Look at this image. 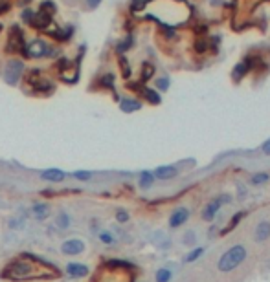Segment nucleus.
<instances>
[{
  "label": "nucleus",
  "mask_w": 270,
  "mask_h": 282,
  "mask_svg": "<svg viewBox=\"0 0 270 282\" xmlns=\"http://www.w3.org/2000/svg\"><path fill=\"white\" fill-rule=\"evenodd\" d=\"M116 220L118 222H121V224H123V222H127L129 220V213H127V211H118V213H116Z\"/></svg>",
  "instance_id": "24"
},
{
  "label": "nucleus",
  "mask_w": 270,
  "mask_h": 282,
  "mask_svg": "<svg viewBox=\"0 0 270 282\" xmlns=\"http://www.w3.org/2000/svg\"><path fill=\"white\" fill-rule=\"evenodd\" d=\"M24 19L29 20V26H33V28H39V29H46L52 24V15H48L43 10L39 11V13H29V11H26Z\"/></svg>",
  "instance_id": "6"
},
{
  "label": "nucleus",
  "mask_w": 270,
  "mask_h": 282,
  "mask_svg": "<svg viewBox=\"0 0 270 282\" xmlns=\"http://www.w3.org/2000/svg\"><path fill=\"white\" fill-rule=\"evenodd\" d=\"M55 225H57L59 229H68V225H70V216L66 213H59L57 218H55Z\"/></svg>",
  "instance_id": "17"
},
{
  "label": "nucleus",
  "mask_w": 270,
  "mask_h": 282,
  "mask_svg": "<svg viewBox=\"0 0 270 282\" xmlns=\"http://www.w3.org/2000/svg\"><path fill=\"white\" fill-rule=\"evenodd\" d=\"M33 266H29V264L22 262V260H19V262H11L8 268L4 269V275L10 278H28L31 277V273H33Z\"/></svg>",
  "instance_id": "2"
},
{
  "label": "nucleus",
  "mask_w": 270,
  "mask_h": 282,
  "mask_svg": "<svg viewBox=\"0 0 270 282\" xmlns=\"http://www.w3.org/2000/svg\"><path fill=\"white\" fill-rule=\"evenodd\" d=\"M243 215H245V213H237V215L233 216V220L230 222V225H228V229H231V227H235V224H237L239 220H241V216H243Z\"/></svg>",
  "instance_id": "27"
},
{
  "label": "nucleus",
  "mask_w": 270,
  "mask_h": 282,
  "mask_svg": "<svg viewBox=\"0 0 270 282\" xmlns=\"http://www.w3.org/2000/svg\"><path fill=\"white\" fill-rule=\"evenodd\" d=\"M74 176L77 178V180H81V182H87V180H90L92 174L88 171H76L74 172Z\"/></svg>",
  "instance_id": "22"
},
{
  "label": "nucleus",
  "mask_w": 270,
  "mask_h": 282,
  "mask_svg": "<svg viewBox=\"0 0 270 282\" xmlns=\"http://www.w3.org/2000/svg\"><path fill=\"white\" fill-rule=\"evenodd\" d=\"M226 202H230V198H228V196H221V198H217V200L210 202V204H208V206L204 207V211H203V220L212 222L213 218H215V215L219 213V209H221V206H222V204H226Z\"/></svg>",
  "instance_id": "7"
},
{
  "label": "nucleus",
  "mask_w": 270,
  "mask_h": 282,
  "mask_svg": "<svg viewBox=\"0 0 270 282\" xmlns=\"http://www.w3.org/2000/svg\"><path fill=\"white\" fill-rule=\"evenodd\" d=\"M48 206L46 204H39V206H33V209H31V213H33V216L37 218V220H43V218H46L48 216Z\"/></svg>",
  "instance_id": "15"
},
{
  "label": "nucleus",
  "mask_w": 270,
  "mask_h": 282,
  "mask_svg": "<svg viewBox=\"0 0 270 282\" xmlns=\"http://www.w3.org/2000/svg\"><path fill=\"white\" fill-rule=\"evenodd\" d=\"M153 72H154V68L151 66V64H145L144 66V77H142V79H144V81L145 79H149V77L153 75Z\"/></svg>",
  "instance_id": "25"
},
{
  "label": "nucleus",
  "mask_w": 270,
  "mask_h": 282,
  "mask_svg": "<svg viewBox=\"0 0 270 282\" xmlns=\"http://www.w3.org/2000/svg\"><path fill=\"white\" fill-rule=\"evenodd\" d=\"M66 273L70 277H76V278H81V277H87L88 275V268L85 264H77V262H70L66 266Z\"/></svg>",
  "instance_id": "10"
},
{
  "label": "nucleus",
  "mask_w": 270,
  "mask_h": 282,
  "mask_svg": "<svg viewBox=\"0 0 270 282\" xmlns=\"http://www.w3.org/2000/svg\"><path fill=\"white\" fill-rule=\"evenodd\" d=\"M22 70H24V64L19 59H11L4 68V79L8 85H17L22 75Z\"/></svg>",
  "instance_id": "3"
},
{
  "label": "nucleus",
  "mask_w": 270,
  "mask_h": 282,
  "mask_svg": "<svg viewBox=\"0 0 270 282\" xmlns=\"http://www.w3.org/2000/svg\"><path fill=\"white\" fill-rule=\"evenodd\" d=\"M188 218H189V211L186 209V207H180V209L175 211L173 215H171V218H169V227H171V229H177V227L186 224Z\"/></svg>",
  "instance_id": "9"
},
{
  "label": "nucleus",
  "mask_w": 270,
  "mask_h": 282,
  "mask_svg": "<svg viewBox=\"0 0 270 282\" xmlns=\"http://www.w3.org/2000/svg\"><path fill=\"white\" fill-rule=\"evenodd\" d=\"M87 4H88V8H90V10H96L97 6L102 4V0H87Z\"/></svg>",
  "instance_id": "28"
},
{
  "label": "nucleus",
  "mask_w": 270,
  "mask_h": 282,
  "mask_svg": "<svg viewBox=\"0 0 270 282\" xmlns=\"http://www.w3.org/2000/svg\"><path fill=\"white\" fill-rule=\"evenodd\" d=\"M121 64H123V75H129L130 70H129V64L125 62V59H121Z\"/></svg>",
  "instance_id": "29"
},
{
  "label": "nucleus",
  "mask_w": 270,
  "mask_h": 282,
  "mask_svg": "<svg viewBox=\"0 0 270 282\" xmlns=\"http://www.w3.org/2000/svg\"><path fill=\"white\" fill-rule=\"evenodd\" d=\"M120 108L123 112H127V114H130V112H134V110H140L142 108V105L138 103V101H134V99H121L120 101Z\"/></svg>",
  "instance_id": "14"
},
{
  "label": "nucleus",
  "mask_w": 270,
  "mask_h": 282,
  "mask_svg": "<svg viewBox=\"0 0 270 282\" xmlns=\"http://www.w3.org/2000/svg\"><path fill=\"white\" fill-rule=\"evenodd\" d=\"M266 180H268V174H265V172L254 174V176H252V185H261V183H265Z\"/></svg>",
  "instance_id": "21"
},
{
  "label": "nucleus",
  "mask_w": 270,
  "mask_h": 282,
  "mask_svg": "<svg viewBox=\"0 0 270 282\" xmlns=\"http://www.w3.org/2000/svg\"><path fill=\"white\" fill-rule=\"evenodd\" d=\"M153 176H156L158 180H171V178L177 176V169L171 167V165H164V167L156 169Z\"/></svg>",
  "instance_id": "13"
},
{
  "label": "nucleus",
  "mask_w": 270,
  "mask_h": 282,
  "mask_svg": "<svg viewBox=\"0 0 270 282\" xmlns=\"http://www.w3.org/2000/svg\"><path fill=\"white\" fill-rule=\"evenodd\" d=\"M41 178L46 180V182L59 183V182H63L64 180V172L61 171V169H48V171H44L43 174H41Z\"/></svg>",
  "instance_id": "11"
},
{
  "label": "nucleus",
  "mask_w": 270,
  "mask_h": 282,
  "mask_svg": "<svg viewBox=\"0 0 270 282\" xmlns=\"http://www.w3.org/2000/svg\"><path fill=\"white\" fill-rule=\"evenodd\" d=\"M203 253H204V249H203V248L193 249L191 253H188V255H186V258H184V260H186V262H195V260H197V258H200V257H203Z\"/></svg>",
  "instance_id": "19"
},
{
  "label": "nucleus",
  "mask_w": 270,
  "mask_h": 282,
  "mask_svg": "<svg viewBox=\"0 0 270 282\" xmlns=\"http://www.w3.org/2000/svg\"><path fill=\"white\" fill-rule=\"evenodd\" d=\"M154 182V176L151 174V172H142L140 174V187H144V189H149L151 185H153Z\"/></svg>",
  "instance_id": "18"
},
{
  "label": "nucleus",
  "mask_w": 270,
  "mask_h": 282,
  "mask_svg": "<svg viewBox=\"0 0 270 282\" xmlns=\"http://www.w3.org/2000/svg\"><path fill=\"white\" fill-rule=\"evenodd\" d=\"M156 86H158L160 90H167V88H169V81L165 79V77H162V79H158V81H156Z\"/></svg>",
  "instance_id": "26"
},
{
  "label": "nucleus",
  "mask_w": 270,
  "mask_h": 282,
  "mask_svg": "<svg viewBox=\"0 0 270 282\" xmlns=\"http://www.w3.org/2000/svg\"><path fill=\"white\" fill-rule=\"evenodd\" d=\"M144 96L147 97V101H149V103H153V105H158V103H160L158 94H156L154 90H147V88H145V90H144Z\"/></svg>",
  "instance_id": "20"
},
{
  "label": "nucleus",
  "mask_w": 270,
  "mask_h": 282,
  "mask_svg": "<svg viewBox=\"0 0 270 282\" xmlns=\"http://www.w3.org/2000/svg\"><path fill=\"white\" fill-rule=\"evenodd\" d=\"M270 236V222L263 220L256 227V242H265Z\"/></svg>",
  "instance_id": "12"
},
{
  "label": "nucleus",
  "mask_w": 270,
  "mask_h": 282,
  "mask_svg": "<svg viewBox=\"0 0 270 282\" xmlns=\"http://www.w3.org/2000/svg\"><path fill=\"white\" fill-rule=\"evenodd\" d=\"M48 52H50V46L44 43V41H41V38L31 41V43L24 48L26 57H29V59H43V57H46V55H50Z\"/></svg>",
  "instance_id": "4"
},
{
  "label": "nucleus",
  "mask_w": 270,
  "mask_h": 282,
  "mask_svg": "<svg viewBox=\"0 0 270 282\" xmlns=\"http://www.w3.org/2000/svg\"><path fill=\"white\" fill-rule=\"evenodd\" d=\"M245 258H246V248L245 246H241V244L233 246V248H230L226 253L219 258V269H221L222 273L233 271V269H235L237 266L245 260Z\"/></svg>",
  "instance_id": "1"
},
{
  "label": "nucleus",
  "mask_w": 270,
  "mask_h": 282,
  "mask_svg": "<svg viewBox=\"0 0 270 282\" xmlns=\"http://www.w3.org/2000/svg\"><path fill=\"white\" fill-rule=\"evenodd\" d=\"M24 38H22V31L19 28H13L8 38V44H6V52L8 53H20L24 52Z\"/></svg>",
  "instance_id": "5"
},
{
  "label": "nucleus",
  "mask_w": 270,
  "mask_h": 282,
  "mask_svg": "<svg viewBox=\"0 0 270 282\" xmlns=\"http://www.w3.org/2000/svg\"><path fill=\"white\" fill-rule=\"evenodd\" d=\"M263 152L270 154V139H268V141H265V145H263Z\"/></svg>",
  "instance_id": "30"
},
{
  "label": "nucleus",
  "mask_w": 270,
  "mask_h": 282,
  "mask_svg": "<svg viewBox=\"0 0 270 282\" xmlns=\"http://www.w3.org/2000/svg\"><path fill=\"white\" fill-rule=\"evenodd\" d=\"M61 251L64 255H70V257H76V255H81L85 251V242L79 238H70L66 242L61 244Z\"/></svg>",
  "instance_id": "8"
},
{
  "label": "nucleus",
  "mask_w": 270,
  "mask_h": 282,
  "mask_svg": "<svg viewBox=\"0 0 270 282\" xmlns=\"http://www.w3.org/2000/svg\"><path fill=\"white\" fill-rule=\"evenodd\" d=\"M99 240H102L103 244H114V238H112V234H111V233H107V231L99 233Z\"/></svg>",
  "instance_id": "23"
},
{
  "label": "nucleus",
  "mask_w": 270,
  "mask_h": 282,
  "mask_svg": "<svg viewBox=\"0 0 270 282\" xmlns=\"http://www.w3.org/2000/svg\"><path fill=\"white\" fill-rule=\"evenodd\" d=\"M171 277H173V273L169 271L167 268H162L156 271V275H154V280L156 282H169L171 280Z\"/></svg>",
  "instance_id": "16"
},
{
  "label": "nucleus",
  "mask_w": 270,
  "mask_h": 282,
  "mask_svg": "<svg viewBox=\"0 0 270 282\" xmlns=\"http://www.w3.org/2000/svg\"><path fill=\"white\" fill-rule=\"evenodd\" d=\"M0 31H2V24H0Z\"/></svg>",
  "instance_id": "31"
}]
</instances>
